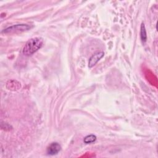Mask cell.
I'll use <instances>...</instances> for the list:
<instances>
[{"mask_svg": "<svg viewBox=\"0 0 158 158\" xmlns=\"http://www.w3.org/2000/svg\"><path fill=\"white\" fill-rule=\"evenodd\" d=\"M104 56V53L102 51L101 52H97L92 55V56L89 58L88 61V67L89 68L93 67L94 65H95L97 62Z\"/></svg>", "mask_w": 158, "mask_h": 158, "instance_id": "4", "label": "cell"}, {"mask_svg": "<svg viewBox=\"0 0 158 158\" xmlns=\"http://www.w3.org/2000/svg\"><path fill=\"white\" fill-rule=\"evenodd\" d=\"M96 139V136L94 135H89L86 136L84 139L83 141L86 144H89L94 142Z\"/></svg>", "mask_w": 158, "mask_h": 158, "instance_id": "6", "label": "cell"}, {"mask_svg": "<svg viewBox=\"0 0 158 158\" xmlns=\"http://www.w3.org/2000/svg\"><path fill=\"white\" fill-rule=\"evenodd\" d=\"M140 37L141 41L144 43L147 40V34H146V31L145 28V26L144 23H142L141 25V30H140Z\"/></svg>", "mask_w": 158, "mask_h": 158, "instance_id": "5", "label": "cell"}, {"mask_svg": "<svg viewBox=\"0 0 158 158\" xmlns=\"http://www.w3.org/2000/svg\"><path fill=\"white\" fill-rule=\"evenodd\" d=\"M61 149L60 145L57 142H53L51 143L47 148L46 152L48 155L53 156L58 154Z\"/></svg>", "mask_w": 158, "mask_h": 158, "instance_id": "3", "label": "cell"}, {"mask_svg": "<svg viewBox=\"0 0 158 158\" xmlns=\"http://www.w3.org/2000/svg\"><path fill=\"white\" fill-rule=\"evenodd\" d=\"M31 28V27L27 24H17L10 27H9L2 30V33H18L24 31L28 30Z\"/></svg>", "mask_w": 158, "mask_h": 158, "instance_id": "2", "label": "cell"}, {"mask_svg": "<svg viewBox=\"0 0 158 158\" xmlns=\"http://www.w3.org/2000/svg\"><path fill=\"white\" fill-rule=\"evenodd\" d=\"M43 39L40 37H35L30 39L27 41L22 49L23 54L26 56L33 54L43 46Z\"/></svg>", "mask_w": 158, "mask_h": 158, "instance_id": "1", "label": "cell"}]
</instances>
